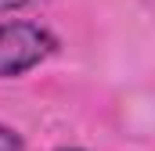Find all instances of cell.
Here are the masks:
<instances>
[{
    "instance_id": "cell-1",
    "label": "cell",
    "mask_w": 155,
    "mask_h": 151,
    "mask_svg": "<svg viewBox=\"0 0 155 151\" xmlns=\"http://www.w3.org/2000/svg\"><path fill=\"white\" fill-rule=\"evenodd\" d=\"M58 40L36 22H0V79H15L54 54Z\"/></svg>"
},
{
    "instance_id": "cell-2",
    "label": "cell",
    "mask_w": 155,
    "mask_h": 151,
    "mask_svg": "<svg viewBox=\"0 0 155 151\" xmlns=\"http://www.w3.org/2000/svg\"><path fill=\"white\" fill-rule=\"evenodd\" d=\"M0 151H25L22 133H18V130H11V126H4V122H0Z\"/></svg>"
},
{
    "instance_id": "cell-3",
    "label": "cell",
    "mask_w": 155,
    "mask_h": 151,
    "mask_svg": "<svg viewBox=\"0 0 155 151\" xmlns=\"http://www.w3.org/2000/svg\"><path fill=\"white\" fill-rule=\"evenodd\" d=\"M29 4H36V0H0V14H7V11H22V7H29Z\"/></svg>"
},
{
    "instance_id": "cell-4",
    "label": "cell",
    "mask_w": 155,
    "mask_h": 151,
    "mask_svg": "<svg viewBox=\"0 0 155 151\" xmlns=\"http://www.w3.org/2000/svg\"><path fill=\"white\" fill-rule=\"evenodd\" d=\"M58 151H79V148H58Z\"/></svg>"
}]
</instances>
